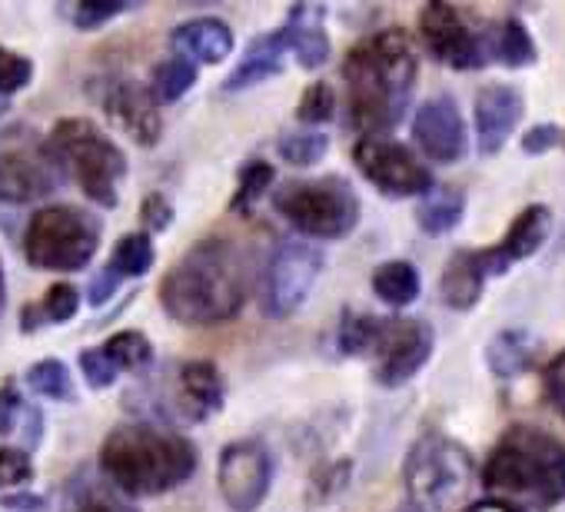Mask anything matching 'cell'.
<instances>
[{
	"mask_svg": "<svg viewBox=\"0 0 565 512\" xmlns=\"http://www.w3.org/2000/svg\"><path fill=\"white\" fill-rule=\"evenodd\" d=\"M249 284V253L226 236H210L167 274L160 303L183 327H216L243 310Z\"/></svg>",
	"mask_w": 565,
	"mask_h": 512,
	"instance_id": "1",
	"label": "cell"
},
{
	"mask_svg": "<svg viewBox=\"0 0 565 512\" xmlns=\"http://www.w3.org/2000/svg\"><path fill=\"white\" fill-rule=\"evenodd\" d=\"M350 120L363 134L393 130L416 87V54L403 31H383L366 38L347 54L343 64Z\"/></svg>",
	"mask_w": 565,
	"mask_h": 512,
	"instance_id": "2",
	"label": "cell"
},
{
	"mask_svg": "<svg viewBox=\"0 0 565 512\" xmlns=\"http://www.w3.org/2000/svg\"><path fill=\"white\" fill-rule=\"evenodd\" d=\"M482 486L509 505L552 509L565 499V442L535 426H512L492 449Z\"/></svg>",
	"mask_w": 565,
	"mask_h": 512,
	"instance_id": "3",
	"label": "cell"
},
{
	"mask_svg": "<svg viewBox=\"0 0 565 512\" xmlns=\"http://www.w3.org/2000/svg\"><path fill=\"white\" fill-rule=\"evenodd\" d=\"M100 469L127 495H160L193 476L196 449L157 426H120L100 449Z\"/></svg>",
	"mask_w": 565,
	"mask_h": 512,
	"instance_id": "4",
	"label": "cell"
},
{
	"mask_svg": "<svg viewBox=\"0 0 565 512\" xmlns=\"http://www.w3.org/2000/svg\"><path fill=\"white\" fill-rule=\"evenodd\" d=\"M340 346L350 356H373L376 380L383 386H399L416 376L433 356V330L423 320L347 317L340 330Z\"/></svg>",
	"mask_w": 565,
	"mask_h": 512,
	"instance_id": "5",
	"label": "cell"
},
{
	"mask_svg": "<svg viewBox=\"0 0 565 512\" xmlns=\"http://www.w3.org/2000/svg\"><path fill=\"white\" fill-rule=\"evenodd\" d=\"M47 147L94 203L117 206V183L127 173V160L110 137H104L90 120L74 117V120H61L51 130Z\"/></svg>",
	"mask_w": 565,
	"mask_h": 512,
	"instance_id": "6",
	"label": "cell"
},
{
	"mask_svg": "<svg viewBox=\"0 0 565 512\" xmlns=\"http://www.w3.org/2000/svg\"><path fill=\"white\" fill-rule=\"evenodd\" d=\"M476 466L466 446L446 436H426L413 446L406 459L409 499L426 512H449L459 505L472 486Z\"/></svg>",
	"mask_w": 565,
	"mask_h": 512,
	"instance_id": "7",
	"label": "cell"
},
{
	"mask_svg": "<svg viewBox=\"0 0 565 512\" xmlns=\"http://www.w3.org/2000/svg\"><path fill=\"white\" fill-rule=\"evenodd\" d=\"M100 246V223L77 206H47L34 213L24 253L38 270L74 274L84 270Z\"/></svg>",
	"mask_w": 565,
	"mask_h": 512,
	"instance_id": "8",
	"label": "cell"
},
{
	"mask_svg": "<svg viewBox=\"0 0 565 512\" xmlns=\"http://www.w3.org/2000/svg\"><path fill=\"white\" fill-rule=\"evenodd\" d=\"M276 210L307 236L340 239L360 223V196L340 177L287 183L276 193Z\"/></svg>",
	"mask_w": 565,
	"mask_h": 512,
	"instance_id": "9",
	"label": "cell"
},
{
	"mask_svg": "<svg viewBox=\"0 0 565 512\" xmlns=\"http://www.w3.org/2000/svg\"><path fill=\"white\" fill-rule=\"evenodd\" d=\"M323 274V253L310 243H282L263 277V310L273 320H287L303 307Z\"/></svg>",
	"mask_w": 565,
	"mask_h": 512,
	"instance_id": "10",
	"label": "cell"
},
{
	"mask_svg": "<svg viewBox=\"0 0 565 512\" xmlns=\"http://www.w3.org/2000/svg\"><path fill=\"white\" fill-rule=\"evenodd\" d=\"M61 183V163L51 147L34 143L31 137L0 140V200L31 203L54 193Z\"/></svg>",
	"mask_w": 565,
	"mask_h": 512,
	"instance_id": "11",
	"label": "cell"
},
{
	"mask_svg": "<svg viewBox=\"0 0 565 512\" xmlns=\"http://www.w3.org/2000/svg\"><path fill=\"white\" fill-rule=\"evenodd\" d=\"M356 167L386 196H426L433 190V173L403 143L386 137H363L353 150Z\"/></svg>",
	"mask_w": 565,
	"mask_h": 512,
	"instance_id": "12",
	"label": "cell"
},
{
	"mask_svg": "<svg viewBox=\"0 0 565 512\" xmlns=\"http://www.w3.org/2000/svg\"><path fill=\"white\" fill-rule=\"evenodd\" d=\"M419 34H423V44L429 47V54L446 67L476 71V67L489 64L486 31L479 34L476 28H469V21L449 4H426L419 11Z\"/></svg>",
	"mask_w": 565,
	"mask_h": 512,
	"instance_id": "13",
	"label": "cell"
},
{
	"mask_svg": "<svg viewBox=\"0 0 565 512\" xmlns=\"http://www.w3.org/2000/svg\"><path fill=\"white\" fill-rule=\"evenodd\" d=\"M269 452L256 439H243L220 456V492L233 512H256L269 492Z\"/></svg>",
	"mask_w": 565,
	"mask_h": 512,
	"instance_id": "14",
	"label": "cell"
},
{
	"mask_svg": "<svg viewBox=\"0 0 565 512\" xmlns=\"http://www.w3.org/2000/svg\"><path fill=\"white\" fill-rule=\"evenodd\" d=\"M104 114L110 117V124L117 130H124L130 140H137L140 147H153L160 140L163 120L157 110V100L147 87L134 84V81H110L100 94Z\"/></svg>",
	"mask_w": 565,
	"mask_h": 512,
	"instance_id": "15",
	"label": "cell"
},
{
	"mask_svg": "<svg viewBox=\"0 0 565 512\" xmlns=\"http://www.w3.org/2000/svg\"><path fill=\"white\" fill-rule=\"evenodd\" d=\"M419 150L436 163H456L466 157V124L449 97H436L419 107L413 124Z\"/></svg>",
	"mask_w": 565,
	"mask_h": 512,
	"instance_id": "16",
	"label": "cell"
},
{
	"mask_svg": "<svg viewBox=\"0 0 565 512\" xmlns=\"http://www.w3.org/2000/svg\"><path fill=\"white\" fill-rule=\"evenodd\" d=\"M548 226H552L548 206H542V203L525 206V210L515 216V223L509 226V233L502 236L499 246L476 253V256H479V267H482V274H486V280L505 274L512 264H519V260H525V256H532L535 249H542V243H545V236H548Z\"/></svg>",
	"mask_w": 565,
	"mask_h": 512,
	"instance_id": "17",
	"label": "cell"
},
{
	"mask_svg": "<svg viewBox=\"0 0 565 512\" xmlns=\"http://www.w3.org/2000/svg\"><path fill=\"white\" fill-rule=\"evenodd\" d=\"M522 120V97L512 87H486L476 97V134L482 153H499L515 124Z\"/></svg>",
	"mask_w": 565,
	"mask_h": 512,
	"instance_id": "18",
	"label": "cell"
},
{
	"mask_svg": "<svg viewBox=\"0 0 565 512\" xmlns=\"http://www.w3.org/2000/svg\"><path fill=\"white\" fill-rule=\"evenodd\" d=\"M177 406L186 419L200 423L223 406V380L213 363H186L177 373Z\"/></svg>",
	"mask_w": 565,
	"mask_h": 512,
	"instance_id": "19",
	"label": "cell"
},
{
	"mask_svg": "<svg viewBox=\"0 0 565 512\" xmlns=\"http://www.w3.org/2000/svg\"><path fill=\"white\" fill-rule=\"evenodd\" d=\"M279 34H282V44H287V51H294L297 61L307 71H317V67L327 64V57H330V38H327L323 11L320 8H307V4L303 8H294L287 28H282Z\"/></svg>",
	"mask_w": 565,
	"mask_h": 512,
	"instance_id": "20",
	"label": "cell"
},
{
	"mask_svg": "<svg viewBox=\"0 0 565 512\" xmlns=\"http://www.w3.org/2000/svg\"><path fill=\"white\" fill-rule=\"evenodd\" d=\"M173 47L186 54V61L193 57L203 64H220L233 51V31L216 18L186 21L173 31Z\"/></svg>",
	"mask_w": 565,
	"mask_h": 512,
	"instance_id": "21",
	"label": "cell"
},
{
	"mask_svg": "<svg viewBox=\"0 0 565 512\" xmlns=\"http://www.w3.org/2000/svg\"><path fill=\"white\" fill-rule=\"evenodd\" d=\"M482 287H486V274L479 267L476 249L456 253L449 260V267H446V274H443V300H446V307H452V310L476 307V300L482 297Z\"/></svg>",
	"mask_w": 565,
	"mask_h": 512,
	"instance_id": "22",
	"label": "cell"
},
{
	"mask_svg": "<svg viewBox=\"0 0 565 512\" xmlns=\"http://www.w3.org/2000/svg\"><path fill=\"white\" fill-rule=\"evenodd\" d=\"M486 57L499 61L502 67H529V64H535L539 51H535V41L529 38L525 24L515 18H505V21L486 28Z\"/></svg>",
	"mask_w": 565,
	"mask_h": 512,
	"instance_id": "23",
	"label": "cell"
},
{
	"mask_svg": "<svg viewBox=\"0 0 565 512\" xmlns=\"http://www.w3.org/2000/svg\"><path fill=\"white\" fill-rule=\"evenodd\" d=\"M282 51H287V44H282V34H269V38H259L249 44L246 57L236 64V71L230 74L226 81V90H243V87H253L259 81H269L273 74H279L282 67Z\"/></svg>",
	"mask_w": 565,
	"mask_h": 512,
	"instance_id": "24",
	"label": "cell"
},
{
	"mask_svg": "<svg viewBox=\"0 0 565 512\" xmlns=\"http://www.w3.org/2000/svg\"><path fill=\"white\" fill-rule=\"evenodd\" d=\"M64 512H137V509L120 495V489L114 482L77 476L74 486L67 489Z\"/></svg>",
	"mask_w": 565,
	"mask_h": 512,
	"instance_id": "25",
	"label": "cell"
},
{
	"mask_svg": "<svg viewBox=\"0 0 565 512\" xmlns=\"http://www.w3.org/2000/svg\"><path fill=\"white\" fill-rule=\"evenodd\" d=\"M373 290L383 303L390 307H409L419 297V274L413 264L406 260H390L383 267H376L373 274Z\"/></svg>",
	"mask_w": 565,
	"mask_h": 512,
	"instance_id": "26",
	"label": "cell"
},
{
	"mask_svg": "<svg viewBox=\"0 0 565 512\" xmlns=\"http://www.w3.org/2000/svg\"><path fill=\"white\" fill-rule=\"evenodd\" d=\"M462 193L456 186H433L423 200V206L416 210L419 226L429 233H446L462 220Z\"/></svg>",
	"mask_w": 565,
	"mask_h": 512,
	"instance_id": "27",
	"label": "cell"
},
{
	"mask_svg": "<svg viewBox=\"0 0 565 512\" xmlns=\"http://www.w3.org/2000/svg\"><path fill=\"white\" fill-rule=\"evenodd\" d=\"M532 363V337L522 330H505L489 343V366L495 376H519Z\"/></svg>",
	"mask_w": 565,
	"mask_h": 512,
	"instance_id": "28",
	"label": "cell"
},
{
	"mask_svg": "<svg viewBox=\"0 0 565 512\" xmlns=\"http://www.w3.org/2000/svg\"><path fill=\"white\" fill-rule=\"evenodd\" d=\"M157 260L153 253V239L147 233H127L117 249H114V260H110V270L117 277H143Z\"/></svg>",
	"mask_w": 565,
	"mask_h": 512,
	"instance_id": "29",
	"label": "cell"
},
{
	"mask_svg": "<svg viewBox=\"0 0 565 512\" xmlns=\"http://www.w3.org/2000/svg\"><path fill=\"white\" fill-rule=\"evenodd\" d=\"M193 84H196V67H193V61H186V57H170V61H163V64L153 71V94H157L163 104L180 100Z\"/></svg>",
	"mask_w": 565,
	"mask_h": 512,
	"instance_id": "30",
	"label": "cell"
},
{
	"mask_svg": "<svg viewBox=\"0 0 565 512\" xmlns=\"http://www.w3.org/2000/svg\"><path fill=\"white\" fill-rule=\"evenodd\" d=\"M104 353L114 360V366H117L120 373H124V370H143V366H150V360H153L150 340H147L143 333H137V330H127V333L110 337V340L104 343Z\"/></svg>",
	"mask_w": 565,
	"mask_h": 512,
	"instance_id": "31",
	"label": "cell"
},
{
	"mask_svg": "<svg viewBox=\"0 0 565 512\" xmlns=\"http://www.w3.org/2000/svg\"><path fill=\"white\" fill-rule=\"evenodd\" d=\"M28 383L38 396H47V399H71L74 396V383H71V373L61 360H44V363H34L31 373H28Z\"/></svg>",
	"mask_w": 565,
	"mask_h": 512,
	"instance_id": "32",
	"label": "cell"
},
{
	"mask_svg": "<svg viewBox=\"0 0 565 512\" xmlns=\"http://www.w3.org/2000/svg\"><path fill=\"white\" fill-rule=\"evenodd\" d=\"M269 183H273V167L269 163L253 160L249 167H243L239 186H236V196H233V210L236 213H249L269 193Z\"/></svg>",
	"mask_w": 565,
	"mask_h": 512,
	"instance_id": "33",
	"label": "cell"
},
{
	"mask_svg": "<svg viewBox=\"0 0 565 512\" xmlns=\"http://www.w3.org/2000/svg\"><path fill=\"white\" fill-rule=\"evenodd\" d=\"M330 150L327 134H313V130H300V134H287L279 140V157L294 163V167H310L317 163L323 153Z\"/></svg>",
	"mask_w": 565,
	"mask_h": 512,
	"instance_id": "34",
	"label": "cell"
},
{
	"mask_svg": "<svg viewBox=\"0 0 565 512\" xmlns=\"http://www.w3.org/2000/svg\"><path fill=\"white\" fill-rule=\"evenodd\" d=\"M333 114H337V94H333V87L323 84V81L313 84V87H307L297 117H300L303 124H327Z\"/></svg>",
	"mask_w": 565,
	"mask_h": 512,
	"instance_id": "35",
	"label": "cell"
},
{
	"mask_svg": "<svg viewBox=\"0 0 565 512\" xmlns=\"http://www.w3.org/2000/svg\"><path fill=\"white\" fill-rule=\"evenodd\" d=\"M34 77V64L21 54H11L8 47H0V97H8L14 90H24Z\"/></svg>",
	"mask_w": 565,
	"mask_h": 512,
	"instance_id": "36",
	"label": "cell"
},
{
	"mask_svg": "<svg viewBox=\"0 0 565 512\" xmlns=\"http://www.w3.org/2000/svg\"><path fill=\"white\" fill-rule=\"evenodd\" d=\"M77 307H81V294L71 284H54L47 290V300L41 303V310L51 323H67L77 313Z\"/></svg>",
	"mask_w": 565,
	"mask_h": 512,
	"instance_id": "37",
	"label": "cell"
},
{
	"mask_svg": "<svg viewBox=\"0 0 565 512\" xmlns=\"http://www.w3.org/2000/svg\"><path fill=\"white\" fill-rule=\"evenodd\" d=\"M124 11H127V4H94V0H84V4H74L67 14L81 31H94V28L107 24L110 18H117Z\"/></svg>",
	"mask_w": 565,
	"mask_h": 512,
	"instance_id": "38",
	"label": "cell"
},
{
	"mask_svg": "<svg viewBox=\"0 0 565 512\" xmlns=\"http://www.w3.org/2000/svg\"><path fill=\"white\" fill-rule=\"evenodd\" d=\"M81 366H84V376H87V383H90L94 390H107V386L120 376V370H117L114 360L104 353V346L84 353V356H81Z\"/></svg>",
	"mask_w": 565,
	"mask_h": 512,
	"instance_id": "39",
	"label": "cell"
},
{
	"mask_svg": "<svg viewBox=\"0 0 565 512\" xmlns=\"http://www.w3.org/2000/svg\"><path fill=\"white\" fill-rule=\"evenodd\" d=\"M31 479V456L21 449H0V482L4 486H21Z\"/></svg>",
	"mask_w": 565,
	"mask_h": 512,
	"instance_id": "40",
	"label": "cell"
},
{
	"mask_svg": "<svg viewBox=\"0 0 565 512\" xmlns=\"http://www.w3.org/2000/svg\"><path fill=\"white\" fill-rule=\"evenodd\" d=\"M558 140H562V130H558L555 124H539V127H532V130L522 137V150H525V153H545V150H552Z\"/></svg>",
	"mask_w": 565,
	"mask_h": 512,
	"instance_id": "41",
	"label": "cell"
},
{
	"mask_svg": "<svg viewBox=\"0 0 565 512\" xmlns=\"http://www.w3.org/2000/svg\"><path fill=\"white\" fill-rule=\"evenodd\" d=\"M170 220H173V210H170V203L160 193H153V196L143 200V223H147V230L160 233V230L170 226Z\"/></svg>",
	"mask_w": 565,
	"mask_h": 512,
	"instance_id": "42",
	"label": "cell"
},
{
	"mask_svg": "<svg viewBox=\"0 0 565 512\" xmlns=\"http://www.w3.org/2000/svg\"><path fill=\"white\" fill-rule=\"evenodd\" d=\"M545 390H548V399L555 403V409H558L562 419H565V353L548 366V373H545Z\"/></svg>",
	"mask_w": 565,
	"mask_h": 512,
	"instance_id": "43",
	"label": "cell"
},
{
	"mask_svg": "<svg viewBox=\"0 0 565 512\" xmlns=\"http://www.w3.org/2000/svg\"><path fill=\"white\" fill-rule=\"evenodd\" d=\"M21 393L14 386H0V433H11L18 426Z\"/></svg>",
	"mask_w": 565,
	"mask_h": 512,
	"instance_id": "44",
	"label": "cell"
},
{
	"mask_svg": "<svg viewBox=\"0 0 565 512\" xmlns=\"http://www.w3.org/2000/svg\"><path fill=\"white\" fill-rule=\"evenodd\" d=\"M117 280H120V277H117L114 270H107L100 280H94V287H90V303H104V300L110 297V290L117 287Z\"/></svg>",
	"mask_w": 565,
	"mask_h": 512,
	"instance_id": "45",
	"label": "cell"
},
{
	"mask_svg": "<svg viewBox=\"0 0 565 512\" xmlns=\"http://www.w3.org/2000/svg\"><path fill=\"white\" fill-rule=\"evenodd\" d=\"M466 512H522V509H519V505H509V502H502V499H486V502L469 505Z\"/></svg>",
	"mask_w": 565,
	"mask_h": 512,
	"instance_id": "46",
	"label": "cell"
},
{
	"mask_svg": "<svg viewBox=\"0 0 565 512\" xmlns=\"http://www.w3.org/2000/svg\"><path fill=\"white\" fill-rule=\"evenodd\" d=\"M0 310H4V267H0Z\"/></svg>",
	"mask_w": 565,
	"mask_h": 512,
	"instance_id": "47",
	"label": "cell"
},
{
	"mask_svg": "<svg viewBox=\"0 0 565 512\" xmlns=\"http://www.w3.org/2000/svg\"><path fill=\"white\" fill-rule=\"evenodd\" d=\"M4 110H8V100H4V97H0V114H4Z\"/></svg>",
	"mask_w": 565,
	"mask_h": 512,
	"instance_id": "48",
	"label": "cell"
}]
</instances>
